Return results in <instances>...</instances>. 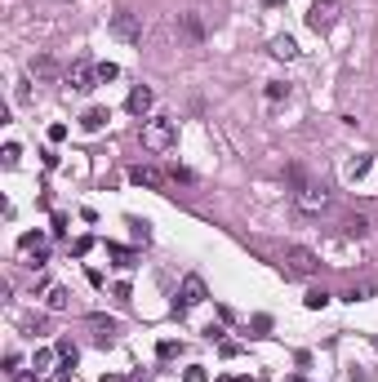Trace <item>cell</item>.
Masks as SVG:
<instances>
[{
	"label": "cell",
	"instance_id": "obj_1",
	"mask_svg": "<svg viewBox=\"0 0 378 382\" xmlns=\"http://www.w3.org/2000/svg\"><path fill=\"white\" fill-rule=\"evenodd\" d=\"M174 138H178V125L174 120H165V116H156V120H147L143 125V134H138V142L147 147V152H169V147H174Z\"/></svg>",
	"mask_w": 378,
	"mask_h": 382
},
{
	"label": "cell",
	"instance_id": "obj_2",
	"mask_svg": "<svg viewBox=\"0 0 378 382\" xmlns=\"http://www.w3.org/2000/svg\"><path fill=\"white\" fill-rule=\"evenodd\" d=\"M338 13H343V0H311L307 5V27L316 31V36H325V31L338 23Z\"/></svg>",
	"mask_w": 378,
	"mask_h": 382
},
{
	"label": "cell",
	"instance_id": "obj_3",
	"mask_svg": "<svg viewBox=\"0 0 378 382\" xmlns=\"http://www.w3.org/2000/svg\"><path fill=\"white\" fill-rule=\"evenodd\" d=\"M285 276H294V280H303V276H316V254H311V249H303V245H294V249H285Z\"/></svg>",
	"mask_w": 378,
	"mask_h": 382
},
{
	"label": "cell",
	"instance_id": "obj_4",
	"mask_svg": "<svg viewBox=\"0 0 378 382\" xmlns=\"http://www.w3.org/2000/svg\"><path fill=\"white\" fill-rule=\"evenodd\" d=\"M294 209H299V213H325V209H330V191L303 182V187L294 191Z\"/></svg>",
	"mask_w": 378,
	"mask_h": 382
},
{
	"label": "cell",
	"instance_id": "obj_5",
	"mask_svg": "<svg viewBox=\"0 0 378 382\" xmlns=\"http://www.w3.org/2000/svg\"><path fill=\"white\" fill-rule=\"evenodd\" d=\"M111 36L125 40V45H143V23L129 9H121V13H111Z\"/></svg>",
	"mask_w": 378,
	"mask_h": 382
},
{
	"label": "cell",
	"instance_id": "obj_6",
	"mask_svg": "<svg viewBox=\"0 0 378 382\" xmlns=\"http://www.w3.org/2000/svg\"><path fill=\"white\" fill-rule=\"evenodd\" d=\"M67 85H72L76 94H89V89L98 85V67H94V62H85V58H76L72 67H67Z\"/></svg>",
	"mask_w": 378,
	"mask_h": 382
},
{
	"label": "cell",
	"instance_id": "obj_7",
	"mask_svg": "<svg viewBox=\"0 0 378 382\" xmlns=\"http://www.w3.org/2000/svg\"><path fill=\"white\" fill-rule=\"evenodd\" d=\"M201 303H205V280L201 276H187L183 289H178V311H191V307H201Z\"/></svg>",
	"mask_w": 378,
	"mask_h": 382
},
{
	"label": "cell",
	"instance_id": "obj_8",
	"mask_svg": "<svg viewBox=\"0 0 378 382\" xmlns=\"http://www.w3.org/2000/svg\"><path fill=\"white\" fill-rule=\"evenodd\" d=\"M129 178H134L138 187H152V191H160V187H165V174H160V169H152V164H134V169H129Z\"/></svg>",
	"mask_w": 378,
	"mask_h": 382
},
{
	"label": "cell",
	"instance_id": "obj_9",
	"mask_svg": "<svg viewBox=\"0 0 378 382\" xmlns=\"http://www.w3.org/2000/svg\"><path fill=\"white\" fill-rule=\"evenodd\" d=\"M152 103H156V94H152V89H143V85H138V89H129V98H125V107L134 111V116H147V111H152Z\"/></svg>",
	"mask_w": 378,
	"mask_h": 382
},
{
	"label": "cell",
	"instance_id": "obj_10",
	"mask_svg": "<svg viewBox=\"0 0 378 382\" xmlns=\"http://www.w3.org/2000/svg\"><path fill=\"white\" fill-rule=\"evenodd\" d=\"M18 249H23V254H36V267H45V236H40V231H27V236L18 240Z\"/></svg>",
	"mask_w": 378,
	"mask_h": 382
},
{
	"label": "cell",
	"instance_id": "obj_11",
	"mask_svg": "<svg viewBox=\"0 0 378 382\" xmlns=\"http://www.w3.org/2000/svg\"><path fill=\"white\" fill-rule=\"evenodd\" d=\"M107 258L111 262H116V267H134V249H125V245H116V240H107Z\"/></svg>",
	"mask_w": 378,
	"mask_h": 382
},
{
	"label": "cell",
	"instance_id": "obj_12",
	"mask_svg": "<svg viewBox=\"0 0 378 382\" xmlns=\"http://www.w3.org/2000/svg\"><path fill=\"white\" fill-rule=\"evenodd\" d=\"M103 125H107V111L103 107H89L85 116H80V129H85V134H98Z\"/></svg>",
	"mask_w": 378,
	"mask_h": 382
},
{
	"label": "cell",
	"instance_id": "obj_13",
	"mask_svg": "<svg viewBox=\"0 0 378 382\" xmlns=\"http://www.w3.org/2000/svg\"><path fill=\"white\" fill-rule=\"evenodd\" d=\"M178 27H183L187 40H205V27H201V18H196V13H183V18H178Z\"/></svg>",
	"mask_w": 378,
	"mask_h": 382
},
{
	"label": "cell",
	"instance_id": "obj_14",
	"mask_svg": "<svg viewBox=\"0 0 378 382\" xmlns=\"http://www.w3.org/2000/svg\"><path fill=\"white\" fill-rule=\"evenodd\" d=\"M272 54H276V58H285V62H289V58H299V45H294L289 36H276V40H272Z\"/></svg>",
	"mask_w": 378,
	"mask_h": 382
},
{
	"label": "cell",
	"instance_id": "obj_15",
	"mask_svg": "<svg viewBox=\"0 0 378 382\" xmlns=\"http://www.w3.org/2000/svg\"><path fill=\"white\" fill-rule=\"evenodd\" d=\"M45 303H49V311H67L72 298H67V289H62V285H54V289L45 293Z\"/></svg>",
	"mask_w": 378,
	"mask_h": 382
},
{
	"label": "cell",
	"instance_id": "obj_16",
	"mask_svg": "<svg viewBox=\"0 0 378 382\" xmlns=\"http://www.w3.org/2000/svg\"><path fill=\"white\" fill-rule=\"evenodd\" d=\"M343 231H348V236H356V240H360V236H369V218H360V213H352V218L343 223Z\"/></svg>",
	"mask_w": 378,
	"mask_h": 382
},
{
	"label": "cell",
	"instance_id": "obj_17",
	"mask_svg": "<svg viewBox=\"0 0 378 382\" xmlns=\"http://www.w3.org/2000/svg\"><path fill=\"white\" fill-rule=\"evenodd\" d=\"M325 303H330V293H325V289H307V298H303V307H307V311H321Z\"/></svg>",
	"mask_w": 378,
	"mask_h": 382
},
{
	"label": "cell",
	"instance_id": "obj_18",
	"mask_svg": "<svg viewBox=\"0 0 378 382\" xmlns=\"http://www.w3.org/2000/svg\"><path fill=\"white\" fill-rule=\"evenodd\" d=\"M369 174V156H360V160H352L348 169H343V178H365Z\"/></svg>",
	"mask_w": 378,
	"mask_h": 382
},
{
	"label": "cell",
	"instance_id": "obj_19",
	"mask_svg": "<svg viewBox=\"0 0 378 382\" xmlns=\"http://www.w3.org/2000/svg\"><path fill=\"white\" fill-rule=\"evenodd\" d=\"M116 76H121L116 62H98V85H107V80H116Z\"/></svg>",
	"mask_w": 378,
	"mask_h": 382
},
{
	"label": "cell",
	"instance_id": "obj_20",
	"mask_svg": "<svg viewBox=\"0 0 378 382\" xmlns=\"http://www.w3.org/2000/svg\"><path fill=\"white\" fill-rule=\"evenodd\" d=\"M58 356H62V364H67V369H72V364H76V347H72L67 338H62V342H58Z\"/></svg>",
	"mask_w": 378,
	"mask_h": 382
},
{
	"label": "cell",
	"instance_id": "obj_21",
	"mask_svg": "<svg viewBox=\"0 0 378 382\" xmlns=\"http://www.w3.org/2000/svg\"><path fill=\"white\" fill-rule=\"evenodd\" d=\"M129 231H134V240H152V231H147V223H138V218H129Z\"/></svg>",
	"mask_w": 378,
	"mask_h": 382
},
{
	"label": "cell",
	"instance_id": "obj_22",
	"mask_svg": "<svg viewBox=\"0 0 378 382\" xmlns=\"http://www.w3.org/2000/svg\"><path fill=\"white\" fill-rule=\"evenodd\" d=\"M18 156H23L18 142H9V147H5V169H18Z\"/></svg>",
	"mask_w": 378,
	"mask_h": 382
},
{
	"label": "cell",
	"instance_id": "obj_23",
	"mask_svg": "<svg viewBox=\"0 0 378 382\" xmlns=\"http://www.w3.org/2000/svg\"><path fill=\"white\" fill-rule=\"evenodd\" d=\"M178 352H183V347H178V342H160V347H156V356H160V360H174Z\"/></svg>",
	"mask_w": 378,
	"mask_h": 382
},
{
	"label": "cell",
	"instance_id": "obj_24",
	"mask_svg": "<svg viewBox=\"0 0 378 382\" xmlns=\"http://www.w3.org/2000/svg\"><path fill=\"white\" fill-rule=\"evenodd\" d=\"M89 249H94V236H80V240L72 245V254H76V258H85V254H89Z\"/></svg>",
	"mask_w": 378,
	"mask_h": 382
},
{
	"label": "cell",
	"instance_id": "obj_25",
	"mask_svg": "<svg viewBox=\"0 0 378 382\" xmlns=\"http://www.w3.org/2000/svg\"><path fill=\"white\" fill-rule=\"evenodd\" d=\"M169 178H174V182H196V174H191V169H183V164H174Z\"/></svg>",
	"mask_w": 378,
	"mask_h": 382
},
{
	"label": "cell",
	"instance_id": "obj_26",
	"mask_svg": "<svg viewBox=\"0 0 378 382\" xmlns=\"http://www.w3.org/2000/svg\"><path fill=\"white\" fill-rule=\"evenodd\" d=\"M183 382H209V378H205L201 364H191V369H183Z\"/></svg>",
	"mask_w": 378,
	"mask_h": 382
},
{
	"label": "cell",
	"instance_id": "obj_27",
	"mask_svg": "<svg viewBox=\"0 0 378 382\" xmlns=\"http://www.w3.org/2000/svg\"><path fill=\"white\" fill-rule=\"evenodd\" d=\"M31 76H54V62L40 58V62H31Z\"/></svg>",
	"mask_w": 378,
	"mask_h": 382
},
{
	"label": "cell",
	"instance_id": "obj_28",
	"mask_svg": "<svg viewBox=\"0 0 378 382\" xmlns=\"http://www.w3.org/2000/svg\"><path fill=\"white\" fill-rule=\"evenodd\" d=\"M289 94V85H281V80H272V85H267V98H272V103H276V98H285Z\"/></svg>",
	"mask_w": 378,
	"mask_h": 382
},
{
	"label": "cell",
	"instance_id": "obj_29",
	"mask_svg": "<svg viewBox=\"0 0 378 382\" xmlns=\"http://www.w3.org/2000/svg\"><path fill=\"white\" fill-rule=\"evenodd\" d=\"M49 364H54V352H36V373L49 369Z\"/></svg>",
	"mask_w": 378,
	"mask_h": 382
},
{
	"label": "cell",
	"instance_id": "obj_30",
	"mask_svg": "<svg viewBox=\"0 0 378 382\" xmlns=\"http://www.w3.org/2000/svg\"><path fill=\"white\" fill-rule=\"evenodd\" d=\"M67 138V125H49V142H62Z\"/></svg>",
	"mask_w": 378,
	"mask_h": 382
},
{
	"label": "cell",
	"instance_id": "obj_31",
	"mask_svg": "<svg viewBox=\"0 0 378 382\" xmlns=\"http://www.w3.org/2000/svg\"><path fill=\"white\" fill-rule=\"evenodd\" d=\"M13 382H31V373H13Z\"/></svg>",
	"mask_w": 378,
	"mask_h": 382
},
{
	"label": "cell",
	"instance_id": "obj_32",
	"mask_svg": "<svg viewBox=\"0 0 378 382\" xmlns=\"http://www.w3.org/2000/svg\"><path fill=\"white\" fill-rule=\"evenodd\" d=\"M232 382H254V378H232Z\"/></svg>",
	"mask_w": 378,
	"mask_h": 382
},
{
	"label": "cell",
	"instance_id": "obj_33",
	"mask_svg": "<svg viewBox=\"0 0 378 382\" xmlns=\"http://www.w3.org/2000/svg\"><path fill=\"white\" fill-rule=\"evenodd\" d=\"M267 5H281V0H267Z\"/></svg>",
	"mask_w": 378,
	"mask_h": 382
}]
</instances>
